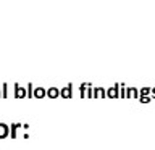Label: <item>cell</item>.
Listing matches in <instances>:
<instances>
[{"label": "cell", "mask_w": 155, "mask_h": 150, "mask_svg": "<svg viewBox=\"0 0 155 150\" xmlns=\"http://www.w3.org/2000/svg\"><path fill=\"white\" fill-rule=\"evenodd\" d=\"M139 100L142 102V103H149V102H150V97H149V95H140Z\"/></svg>", "instance_id": "obj_14"}, {"label": "cell", "mask_w": 155, "mask_h": 150, "mask_svg": "<svg viewBox=\"0 0 155 150\" xmlns=\"http://www.w3.org/2000/svg\"><path fill=\"white\" fill-rule=\"evenodd\" d=\"M28 97L31 99V97H34V87H32V84H28Z\"/></svg>", "instance_id": "obj_12"}, {"label": "cell", "mask_w": 155, "mask_h": 150, "mask_svg": "<svg viewBox=\"0 0 155 150\" xmlns=\"http://www.w3.org/2000/svg\"><path fill=\"white\" fill-rule=\"evenodd\" d=\"M60 97H63V99H71L73 97V84H68L66 87L60 89Z\"/></svg>", "instance_id": "obj_2"}, {"label": "cell", "mask_w": 155, "mask_h": 150, "mask_svg": "<svg viewBox=\"0 0 155 150\" xmlns=\"http://www.w3.org/2000/svg\"><path fill=\"white\" fill-rule=\"evenodd\" d=\"M150 90H152V89H149V87H144V89H140V90H139V97H140V95H149Z\"/></svg>", "instance_id": "obj_13"}, {"label": "cell", "mask_w": 155, "mask_h": 150, "mask_svg": "<svg viewBox=\"0 0 155 150\" xmlns=\"http://www.w3.org/2000/svg\"><path fill=\"white\" fill-rule=\"evenodd\" d=\"M126 97L128 99H139V90L134 87H129V89H126Z\"/></svg>", "instance_id": "obj_7"}, {"label": "cell", "mask_w": 155, "mask_h": 150, "mask_svg": "<svg viewBox=\"0 0 155 150\" xmlns=\"http://www.w3.org/2000/svg\"><path fill=\"white\" fill-rule=\"evenodd\" d=\"M120 97H123V99L126 97V87L124 86H120Z\"/></svg>", "instance_id": "obj_15"}, {"label": "cell", "mask_w": 155, "mask_h": 150, "mask_svg": "<svg viewBox=\"0 0 155 150\" xmlns=\"http://www.w3.org/2000/svg\"><path fill=\"white\" fill-rule=\"evenodd\" d=\"M87 86H89V82H84L81 87H79V92H81V97H86V89H87Z\"/></svg>", "instance_id": "obj_10"}, {"label": "cell", "mask_w": 155, "mask_h": 150, "mask_svg": "<svg viewBox=\"0 0 155 150\" xmlns=\"http://www.w3.org/2000/svg\"><path fill=\"white\" fill-rule=\"evenodd\" d=\"M150 94H152V97L155 99V89H152V90H150Z\"/></svg>", "instance_id": "obj_16"}, {"label": "cell", "mask_w": 155, "mask_h": 150, "mask_svg": "<svg viewBox=\"0 0 155 150\" xmlns=\"http://www.w3.org/2000/svg\"><path fill=\"white\" fill-rule=\"evenodd\" d=\"M34 97L36 99H44V97H47V90L42 89V87H34Z\"/></svg>", "instance_id": "obj_6"}, {"label": "cell", "mask_w": 155, "mask_h": 150, "mask_svg": "<svg viewBox=\"0 0 155 150\" xmlns=\"http://www.w3.org/2000/svg\"><path fill=\"white\" fill-rule=\"evenodd\" d=\"M47 97L48 99H57V97H60V89H57V87L47 89Z\"/></svg>", "instance_id": "obj_8"}, {"label": "cell", "mask_w": 155, "mask_h": 150, "mask_svg": "<svg viewBox=\"0 0 155 150\" xmlns=\"http://www.w3.org/2000/svg\"><path fill=\"white\" fill-rule=\"evenodd\" d=\"M107 97H110V99L120 97V84H115L113 87H110V89L107 90Z\"/></svg>", "instance_id": "obj_3"}, {"label": "cell", "mask_w": 155, "mask_h": 150, "mask_svg": "<svg viewBox=\"0 0 155 150\" xmlns=\"http://www.w3.org/2000/svg\"><path fill=\"white\" fill-rule=\"evenodd\" d=\"M8 135H10V126L0 123V139H7Z\"/></svg>", "instance_id": "obj_4"}, {"label": "cell", "mask_w": 155, "mask_h": 150, "mask_svg": "<svg viewBox=\"0 0 155 150\" xmlns=\"http://www.w3.org/2000/svg\"><path fill=\"white\" fill-rule=\"evenodd\" d=\"M102 97H107V90L104 87H95L94 89V99H102Z\"/></svg>", "instance_id": "obj_9"}, {"label": "cell", "mask_w": 155, "mask_h": 150, "mask_svg": "<svg viewBox=\"0 0 155 150\" xmlns=\"http://www.w3.org/2000/svg\"><path fill=\"white\" fill-rule=\"evenodd\" d=\"M19 128H23L21 123H13L12 126H10V137H12V139H16V132H18Z\"/></svg>", "instance_id": "obj_5"}, {"label": "cell", "mask_w": 155, "mask_h": 150, "mask_svg": "<svg viewBox=\"0 0 155 150\" xmlns=\"http://www.w3.org/2000/svg\"><path fill=\"white\" fill-rule=\"evenodd\" d=\"M15 92H13V95L16 97V99H24V97H28V90L26 89H23L19 84H15Z\"/></svg>", "instance_id": "obj_1"}, {"label": "cell", "mask_w": 155, "mask_h": 150, "mask_svg": "<svg viewBox=\"0 0 155 150\" xmlns=\"http://www.w3.org/2000/svg\"><path fill=\"white\" fill-rule=\"evenodd\" d=\"M2 97H3V99H7V97H8V84L2 86Z\"/></svg>", "instance_id": "obj_11"}, {"label": "cell", "mask_w": 155, "mask_h": 150, "mask_svg": "<svg viewBox=\"0 0 155 150\" xmlns=\"http://www.w3.org/2000/svg\"><path fill=\"white\" fill-rule=\"evenodd\" d=\"M0 97H2V92H0Z\"/></svg>", "instance_id": "obj_17"}]
</instances>
